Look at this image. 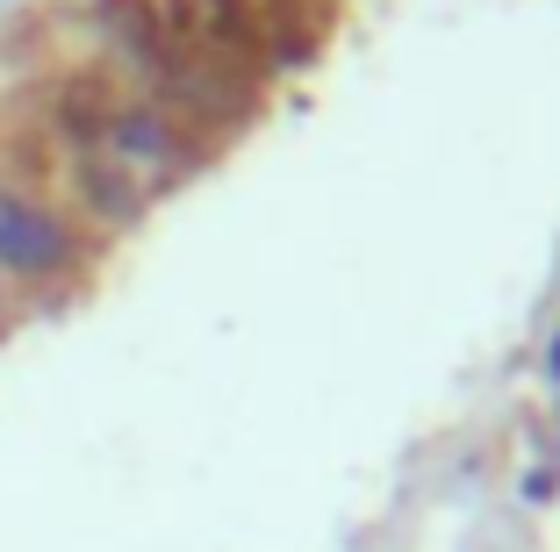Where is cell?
I'll return each instance as SVG.
<instances>
[{"instance_id": "3", "label": "cell", "mask_w": 560, "mask_h": 552, "mask_svg": "<svg viewBox=\"0 0 560 552\" xmlns=\"http://www.w3.org/2000/svg\"><path fill=\"white\" fill-rule=\"evenodd\" d=\"M80 195H86V209L108 215V223H137V187L116 165H80Z\"/></svg>"}, {"instance_id": "4", "label": "cell", "mask_w": 560, "mask_h": 552, "mask_svg": "<svg viewBox=\"0 0 560 552\" xmlns=\"http://www.w3.org/2000/svg\"><path fill=\"white\" fill-rule=\"evenodd\" d=\"M546 374H553V380H560V338H553V352H546Z\"/></svg>"}, {"instance_id": "2", "label": "cell", "mask_w": 560, "mask_h": 552, "mask_svg": "<svg viewBox=\"0 0 560 552\" xmlns=\"http://www.w3.org/2000/svg\"><path fill=\"white\" fill-rule=\"evenodd\" d=\"M0 266L8 273H66L72 266L66 223L30 209V201H15V195H0Z\"/></svg>"}, {"instance_id": "1", "label": "cell", "mask_w": 560, "mask_h": 552, "mask_svg": "<svg viewBox=\"0 0 560 552\" xmlns=\"http://www.w3.org/2000/svg\"><path fill=\"white\" fill-rule=\"evenodd\" d=\"M101 144H108V158H116V165H130V173H137V187H159V179L187 173L180 130H173L165 115H151V108L108 115V122H101Z\"/></svg>"}]
</instances>
